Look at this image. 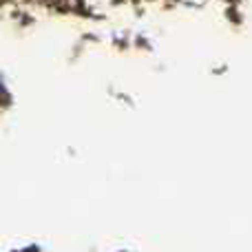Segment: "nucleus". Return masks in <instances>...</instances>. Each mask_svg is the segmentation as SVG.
Returning a JSON list of instances; mask_svg holds the SVG:
<instances>
[]
</instances>
